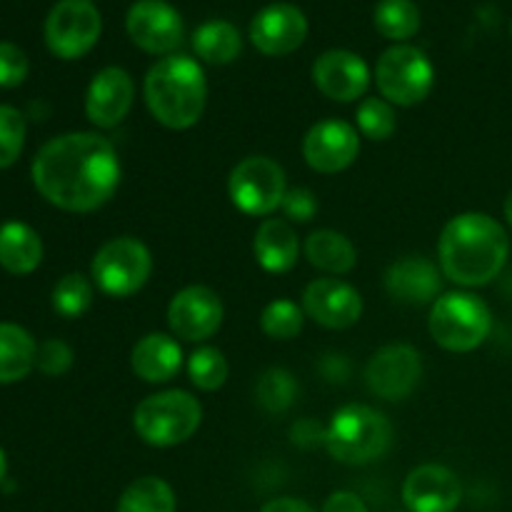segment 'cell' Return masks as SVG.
I'll list each match as a JSON object with an SVG mask.
<instances>
[{"instance_id":"37","label":"cell","mask_w":512,"mask_h":512,"mask_svg":"<svg viewBox=\"0 0 512 512\" xmlns=\"http://www.w3.org/2000/svg\"><path fill=\"white\" fill-rule=\"evenodd\" d=\"M280 210L285 213V218L295 220V223H308L318 213V198L310 188H288Z\"/></svg>"},{"instance_id":"36","label":"cell","mask_w":512,"mask_h":512,"mask_svg":"<svg viewBox=\"0 0 512 512\" xmlns=\"http://www.w3.org/2000/svg\"><path fill=\"white\" fill-rule=\"evenodd\" d=\"M73 365V348L63 340L53 338L38 345V358H35V368L43 375H63Z\"/></svg>"},{"instance_id":"7","label":"cell","mask_w":512,"mask_h":512,"mask_svg":"<svg viewBox=\"0 0 512 512\" xmlns=\"http://www.w3.org/2000/svg\"><path fill=\"white\" fill-rule=\"evenodd\" d=\"M153 273V255L148 245L130 235L100 245L90 263V278L110 298H130L148 283Z\"/></svg>"},{"instance_id":"39","label":"cell","mask_w":512,"mask_h":512,"mask_svg":"<svg viewBox=\"0 0 512 512\" xmlns=\"http://www.w3.org/2000/svg\"><path fill=\"white\" fill-rule=\"evenodd\" d=\"M260 512H315L305 500L298 498H275L270 503H265Z\"/></svg>"},{"instance_id":"40","label":"cell","mask_w":512,"mask_h":512,"mask_svg":"<svg viewBox=\"0 0 512 512\" xmlns=\"http://www.w3.org/2000/svg\"><path fill=\"white\" fill-rule=\"evenodd\" d=\"M503 213H505V220H508V225H510V228H512V190H510V195H508V198H505Z\"/></svg>"},{"instance_id":"25","label":"cell","mask_w":512,"mask_h":512,"mask_svg":"<svg viewBox=\"0 0 512 512\" xmlns=\"http://www.w3.org/2000/svg\"><path fill=\"white\" fill-rule=\"evenodd\" d=\"M38 345L33 335L13 323H0V385L18 383L35 368Z\"/></svg>"},{"instance_id":"4","label":"cell","mask_w":512,"mask_h":512,"mask_svg":"<svg viewBox=\"0 0 512 512\" xmlns=\"http://www.w3.org/2000/svg\"><path fill=\"white\" fill-rule=\"evenodd\" d=\"M323 445L338 463H375L393 445V423L370 405H343L340 410H335L333 420L325 428Z\"/></svg>"},{"instance_id":"32","label":"cell","mask_w":512,"mask_h":512,"mask_svg":"<svg viewBox=\"0 0 512 512\" xmlns=\"http://www.w3.org/2000/svg\"><path fill=\"white\" fill-rule=\"evenodd\" d=\"M305 313L293 300H273L260 313V328L273 340H293L303 330Z\"/></svg>"},{"instance_id":"24","label":"cell","mask_w":512,"mask_h":512,"mask_svg":"<svg viewBox=\"0 0 512 512\" xmlns=\"http://www.w3.org/2000/svg\"><path fill=\"white\" fill-rule=\"evenodd\" d=\"M305 258L310 260L313 268L323 270V273L345 275L358 263V250L350 243L348 235L323 228L308 235V240H305Z\"/></svg>"},{"instance_id":"21","label":"cell","mask_w":512,"mask_h":512,"mask_svg":"<svg viewBox=\"0 0 512 512\" xmlns=\"http://www.w3.org/2000/svg\"><path fill=\"white\" fill-rule=\"evenodd\" d=\"M183 365V350L173 335L148 333L133 345L130 368L145 383H168Z\"/></svg>"},{"instance_id":"10","label":"cell","mask_w":512,"mask_h":512,"mask_svg":"<svg viewBox=\"0 0 512 512\" xmlns=\"http://www.w3.org/2000/svg\"><path fill=\"white\" fill-rule=\"evenodd\" d=\"M100 30L103 20L90 0H60L45 18V43L58 58L75 60L98 43Z\"/></svg>"},{"instance_id":"34","label":"cell","mask_w":512,"mask_h":512,"mask_svg":"<svg viewBox=\"0 0 512 512\" xmlns=\"http://www.w3.org/2000/svg\"><path fill=\"white\" fill-rule=\"evenodd\" d=\"M25 145V118L13 105H0V168H10Z\"/></svg>"},{"instance_id":"15","label":"cell","mask_w":512,"mask_h":512,"mask_svg":"<svg viewBox=\"0 0 512 512\" xmlns=\"http://www.w3.org/2000/svg\"><path fill=\"white\" fill-rule=\"evenodd\" d=\"M303 313L323 328L345 330L363 315V298L345 280L318 278L305 288Z\"/></svg>"},{"instance_id":"11","label":"cell","mask_w":512,"mask_h":512,"mask_svg":"<svg viewBox=\"0 0 512 512\" xmlns=\"http://www.w3.org/2000/svg\"><path fill=\"white\" fill-rule=\"evenodd\" d=\"M423 378V360L413 345H385L365 365V383L370 393L383 400L410 398Z\"/></svg>"},{"instance_id":"14","label":"cell","mask_w":512,"mask_h":512,"mask_svg":"<svg viewBox=\"0 0 512 512\" xmlns=\"http://www.w3.org/2000/svg\"><path fill=\"white\" fill-rule=\"evenodd\" d=\"M358 153V130L338 118L320 120L303 138V158L315 173H340V170L350 168L355 163Z\"/></svg>"},{"instance_id":"17","label":"cell","mask_w":512,"mask_h":512,"mask_svg":"<svg viewBox=\"0 0 512 512\" xmlns=\"http://www.w3.org/2000/svg\"><path fill=\"white\" fill-rule=\"evenodd\" d=\"M313 83L325 98L353 103L370 85V70L360 55L350 50H325L313 63Z\"/></svg>"},{"instance_id":"6","label":"cell","mask_w":512,"mask_h":512,"mask_svg":"<svg viewBox=\"0 0 512 512\" xmlns=\"http://www.w3.org/2000/svg\"><path fill=\"white\" fill-rule=\"evenodd\" d=\"M428 330L440 348L450 353H470L488 340L493 313L488 303L473 293H445L430 308Z\"/></svg>"},{"instance_id":"19","label":"cell","mask_w":512,"mask_h":512,"mask_svg":"<svg viewBox=\"0 0 512 512\" xmlns=\"http://www.w3.org/2000/svg\"><path fill=\"white\" fill-rule=\"evenodd\" d=\"M403 500L410 512H455L463 500V485L450 468L428 463L405 478Z\"/></svg>"},{"instance_id":"13","label":"cell","mask_w":512,"mask_h":512,"mask_svg":"<svg viewBox=\"0 0 512 512\" xmlns=\"http://www.w3.org/2000/svg\"><path fill=\"white\" fill-rule=\"evenodd\" d=\"M130 40L153 55H173L183 43V18L165 0H138L125 18Z\"/></svg>"},{"instance_id":"27","label":"cell","mask_w":512,"mask_h":512,"mask_svg":"<svg viewBox=\"0 0 512 512\" xmlns=\"http://www.w3.org/2000/svg\"><path fill=\"white\" fill-rule=\"evenodd\" d=\"M175 493L163 478L145 475L123 490L115 512H175Z\"/></svg>"},{"instance_id":"22","label":"cell","mask_w":512,"mask_h":512,"mask_svg":"<svg viewBox=\"0 0 512 512\" xmlns=\"http://www.w3.org/2000/svg\"><path fill=\"white\" fill-rule=\"evenodd\" d=\"M253 253L260 268L268 273H288L298 263V235L285 220L265 218L255 230Z\"/></svg>"},{"instance_id":"23","label":"cell","mask_w":512,"mask_h":512,"mask_svg":"<svg viewBox=\"0 0 512 512\" xmlns=\"http://www.w3.org/2000/svg\"><path fill=\"white\" fill-rule=\"evenodd\" d=\"M43 260V240L30 225L10 220L0 225V265L13 275H28Z\"/></svg>"},{"instance_id":"1","label":"cell","mask_w":512,"mask_h":512,"mask_svg":"<svg viewBox=\"0 0 512 512\" xmlns=\"http://www.w3.org/2000/svg\"><path fill=\"white\" fill-rule=\"evenodd\" d=\"M33 183L55 208L68 213H93L118 190V153L113 143L98 133L58 135L35 155Z\"/></svg>"},{"instance_id":"9","label":"cell","mask_w":512,"mask_h":512,"mask_svg":"<svg viewBox=\"0 0 512 512\" xmlns=\"http://www.w3.org/2000/svg\"><path fill=\"white\" fill-rule=\"evenodd\" d=\"M230 200L245 215L265 218L283 205L288 193V178L283 165L268 155H250L240 160L228 178Z\"/></svg>"},{"instance_id":"2","label":"cell","mask_w":512,"mask_h":512,"mask_svg":"<svg viewBox=\"0 0 512 512\" xmlns=\"http://www.w3.org/2000/svg\"><path fill=\"white\" fill-rule=\"evenodd\" d=\"M510 255L508 230L488 213H460L438 240L440 273L463 288H483L503 273Z\"/></svg>"},{"instance_id":"42","label":"cell","mask_w":512,"mask_h":512,"mask_svg":"<svg viewBox=\"0 0 512 512\" xmlns=\"http://www.w3.org/2000/svg\"><path fill=\"white\" fill-rule=\"evenodd\" d=\"M510 30H512V25H510Z\"/></svg>"},{"instance_id":"5","label":"cell","mask_w":512,"mask_h":512,"mask_svg":"<svg viewBox=\"0 0 512 512\" xmlns=\"http://www.w3.org/2000/svg\"><path fill=\"white\" fill-rule=\"evenodd\" d=\"M203 405L185 390H163L140 400L133 413V428L153 448H173L198 433Z\"/></svg>"},{"instance_id":"29","label":"cell","mask_w":512,"mask_h":512,"mask_svg":"<svg viewBox=\"0 0 512 512\" xmlns=\"http://www.w3.org/2000/svg\"><path fill=\"white\" fill-rule=\"evenodd\" d=\"M295 395H298V380L285 368L265 370L255 385V398L265 413H285L295 403Z\"/></svg>"},{"instance_id":"18","label":"cell","mask_w":512,"mask_h":512,"mask_svg":"<svg viewBox=\"0 0 512 512\" xmlns=\"http://www.w3.org/2000/svg\"><path fill=\"white\" fill-rule=\"evenodd\" d=\"M308 18L290 3H273L260 10L250 23V40L265 55H288L303 45Z\"/></svg>"},{"instance_id":"31","label":"cell","mask_w":512,"mask_h":512,"mask_svg":"<svg viewBox=\"0 0 512 512\" xmlns=\"http://www.w3.org/2000/svg\"><path fill=\"white\" fill-rule=\"evenodd\" d=\"M228 360L218 348H198L188 360L190 383L205 393H215L228 380Z\"/></svg>"},{"instance_id":"35","label":"cell","mask_w":512,"mask_h":512,"mask_svg":"<svg viewBox=\"0 0 512 512\" xmlns=\"http://www.w3.org/2000/svg\"><path fill=\"white\" fill-rule=\"evenodd\" d=\"M28 55L15 43L0 40V88H15L28 78Z\"/></svg>"},{"instance_id":"28","label":"cell","mask_w":512,"mask_h":512,"mask_svg":"<svg viewBox=\"0 0 512 512\" xmlns=\"http://www.w3.org/2000/svg\"><path fill=\"white\" fill-rule=\"evenodd\" d=\"M375 28L388 40H408L420 28V10L413 0H380L375 5Z\"/></svg>"},{"instance_id":"30","label":"cell","mask_w":512,"mask_h":512,"mask_svg":"<svg viewBox=\"0 0 512 512\" xmlns=\"http://www.w3.org/2000/svg\"><path fill=\"white\" fill-rule=\"evenodd\" d=\"M93 280L83 273H68L55 283L53 288V308L63 318L73 320L88 313L93 305Z\"/></svg>"},{"instance_id":"26","label":"cell","mask_w":512,"mask_h":512,"mask_svg":"<svg viewBox=\"0 0 512 512\" xmlns=\"http://www.w3.org/2000/svg\"><path fill=\"white\" fill-rule=\"evenodd\" d=\"M193 48L200 60L210 65H228L243 50V38L238 28L228 20H208L193 35Z\"/></svg>"},{"instance_id":"33","label":"cell","mask_w":512,"mask_h":512,"mask_svg":"<svg viewBox=\"0 0 512 512\" xmlns=\"http://www.w3.org/2000/svg\"><path fill=\"white\" fill-rule=\"evenodd\" d=\"M358 130L370 140H388L398 128L393 105L385 98H365L358 105Z\"/></svg>"},{"instance_id":"38","label":"cell","mask_w":512,"mask_h":512,"mask_svg":"<svg viewBox=\"0 0 512 512\" xmlns=\"http://www.w3.org/2000/svg\"><path fill=\"white\" fill-rule=\"evenodd\" d=\"M323 512H370L368 505L363 503V498H358L355 493H348V490H340V493H333L328 500H325Z\"/></svg>"},{"instance_id":"12","label":"cell","mask_w":512,"mask_h":512,"mask_svg":"<svg viewBox=\"0 0 512 512\" xmlns=\"http://www.w3.org/2000/svg\"><path fill=\"white\" fill-rule=\"evenodd\" d=\"M223 300L213 288L188 285L178 290L168 305V325L175 338L185 343H200L213 338L223 325Z\"/></svg>"},{"instance_id":"20","label":"cell","mask_w":512,"mask_h":512,"mask_svg":"<svg viewBox=\"0 0 512 512\" xmlns=\"http://www.w3.org/2000/svg\"><path fill=\"white\" fill-rule=\"evenodd\" d=\"M383 283L390 298L403 305H433L443 288L438 265L418 255L395 260L385 273Z\"/></svg>"},{"instance_id":"3","label":"cell","mask_w":512,"mask_h":512,"mask_svg":"<svg viewBox=\"0 0 512 512\" xmlns=\"http://www.w3.org/2000/svg\"><path fill=\"white\" fill-rule=\"evenodd\" d=\"M145 105L160 125L188 130L203 118L208 83L205 73L188 55H165L145 75Z\"/></svg>"},{"instance_id":"16","label":"cell","mask_w":512,"mask_h":512,"mask_svg":"<svg viewBox=\"0 0 512 512\" xmlns=\"http://www.w3.org/2000/svg\"><path fill=\"white\" fill-rule=\"evenodd\" d=\"M133 98L135 83L128 70L110 65L90 80L85 93V115L95 128H115L128 118Z\"/></svg>"},{"instance_id":"8","label":"cell","mask_w":512,"mask_h":512,"mask_svg":"<svg viewBox=\"0 0 512 512\" xmlns=\"http://www.w3.org/2000/svg\"><path fill=\"white\" fill-rule=\"evenodd\" d=\"M375 83H378L380 98L390 105L423 103L430 95L435 83V70L428 55L413 45H395L378 58L375 65Z\"/></svg>"},{"instance_id":"41","label":"cell","mask_w":512,"mask_h":512,"mask_svg":"<svg viewBox=\"0 0 512 512\" xmlns=\"http://www.w3.org/2000/svg\"><path fill=\"white\" fill-rule=\"evenodd\" d=\"M5 473H8V463H5V455L3 450H0V483L5 480Z\"/></svg>"}]
</instances>
